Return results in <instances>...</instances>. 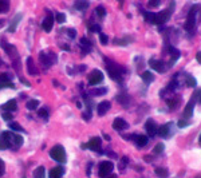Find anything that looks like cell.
I'll return each instance as SVG.
<instances>
[{"mask_svg":"<svg viewBox=\"0 0 201 178\" xmlns=\"http://www.w3.org/2000/svg\"><path fill=\"white\" fill-rule=\"evenodd\" d=\"M172 12L173 11H170V8L164 9V11H161L158 13L145 11V12H143V16H145L146 22L152 23V24H164V23H166L168 20H169L170 15H172Z\"/></svg>","mask_w":201,"mask_h":178,"instance_id":"6da1fadb","label":"cell"},{"mask_svg":"<svg viewBox=\"0 0 201 178\" xmlns=\"http://www.w3.org/2000/svg\"><path fill=\"white\" fill-rule=\"evenodd\" d=\"M107 65H106V68H107V71H109L110 74V78L114 79V80H122V72H125V70L123 68H121V67L118 65H115V63H111V62H109L107 60Z\"/></svg>","mask_w":201,"mask_h":178,"instance_id":"7a4b0ae2","label":"cell"},{"mask_svg":"<svg viewBox=\"0 0 201 178\" xmlns=\"http://www.w3.org/2000/svg\"><path fill=\"white\" fill-rule=\"evenodd\" d=\"M50 157H51L52 159L58 161V162H65L66 161V152L60 145H56L50 150Z\"/></svg>","mask_w":201,"mask_h":178,"instance_id":"3957f363","label":"cell"},{"mask_svg":"<svg viewBox=\"0 0 201 178\" xmlns=\"http://www.w3.org/2000/svg\"><path fill=\"white\" fill-rule=\"evenodd\" d=\"M113 169H114V165H113V162H110V161H103V162H100L99 167H98L99 177H102V178L109 177L110 174H111Z\"/></svg>","mask_w":201,"mask_h":178,"instance_id":"277c9868","label":"cell"},{"mask_svg":"<svg viewBox=\"0 0 201 178\" xmlns=\"http://www.w3.org/2000/svg\"><path fill=\"white\" fill-rule=\"evenodd\" d=\"M11 131H3L0 134V150H5L8 147H11V139H12Z\"/></svg>","mask_w":201,"mask_h":178,"instance_id":"5b68a950","label":"cell"},{"mask_svg":"<svg viewBox=\"0 0 201 178\" xmlns=\"http://www.w3.org/2000/svg\"><path fill=\"white\" fill-rule=\"evenodd\" d=\"M103 82V74L99 70H93L89 75V83L91 86H97Z\"/></svg>","mask_w":201,"mask_h":178,"instance_id":"8992f818","label":"cell"},{"mask_svg":"<svg viewBox=\"0 0 201 178\" xmlns=\"http://www.w3.org/2000/svg\"><path fill=\"white\" fill-rule=\"evenodd\" d=\"M40 62L44 65L46 68H48L51 65H54V63L56 62V56L55 55H52L51 52H42L40 54Z\"/></svg>","mask_w":201,"mask_h":178,"instance_id":"52a82bcc","label":"cell"},{"mask_svg":"<svg viewBox=\"0 0 201 178\" xmlns=\"http://www.w3.org/2000/svg\"><path fill=\"white\" fill-rule=\"evenodd\" d=\"M196 9H192L188 15V19H186V23H185V30L186 31H193L194 26H196Z\"/></svg>","mask_w":201,"mask_h":178,"instance_id":"ba28073f","label":"cell"},{"mask_svg":"<svg viewBox=\"0 0 201 178\" xmlns=\"http://www.w3.org/2000/svg\"><path fill=\"white\" fill-rule=\"evenodd\" d=\"M113 129L117 130V131H123V130L129 129V123L123 118H115L113 122Z\"/></svg>","mask_w":201,"mask_h":178,"instance_id":"9c48e42d","label":"cell"},{"mask_svg":"<svg viewBox=\"0 0 201 178\" xmlns=\"http://www.w3.org/2000/svg\"><path fill=\"white\" fill-rule=\"evenodd\" d=\"M145 129L147 134H149L150 137H154L157 133H158V126H157V123L154 122L153 119H147L146 123H145Z\"/></svg>","mask_w":201,"mask_h":178,"instance_id":"30bf717a","label":"cell"},{"mask_svg":"<svg viewBox=\"0 0 201 178\" xmlns=\"http://www.w3.org/2000/svg\"><path fill=\"white\" fill-rule=\"evenodd\" d=\"M52 26H54V16L51 15V12L47 9V18L43 20L42 27H43V30H44L46 32H50L52 30Z\"/></svg>","mask_w":201,"mask_h":178,"instance_id":"8fae6325","label":"cell"},{"mask_svg":"<svg viewBox=\"0 0 201 178\" xmlns=\"http://www.w3.org/2000/svg\"><path fill=\"white\" fill-rule=\"evenodd\" d=\"M110 107H111V103H110L109 100H102V102L97 106V113H98V115L102 117V115H105V114L109 111Z\"/></svg>","mask_w":201,"mask_h":178,"instance_id":"7c38bea8","label":"cell"},{"mask_svg":"<svg viewBox=\"0 0 201 178\" xmlns=\"http://www.w3.org/2000/svg\"><path fill=\"white\" fill-rule=\"evenodd\" d=\"M149 65L150 67H152L153 70H156L157 72H164L166 70V67H165V63L162 62V60H156V59H152L149 62Z\"/></svg>","mask_w":201,"mask_h":178,"instance_id":"4fadbf2b","label":"cell"},{"mask_svg":"<svg viewBox=\"0 0 201 178\" xmlns=\"http://www.w3.org/2000/svg\"><path fill=\"white\" fill-rule=\"evenodd\" d=\"M194 103H196V98H193L188 102V105H186V107H185V111H184V118L185 119H189L190 117L193 115V107H194Z\"/></svg>","mask_w":201,"mask_h":178,"instance_id":"5bb4252c","label":"cell"},{"mask_svg":"<svg viewBox=\"0 0 201 178\" xmlns=\"http://www.w3.org/2000/svg\"><path fill=\"white\" fill-rule=\"evenodd\" d=\"M100 143H102V141H100V138H98V137H95V138H93L91 141H90L89 143H87V147L89 149H91L94 150V152H97V150H99V147H100Z\"/></svg>","mask_w":201,"mask_h":178,"instance_id":"9a60e30c","label":"cell"},{"mask_svg":"<svg viewBox=\"0 0 201 178\" xmlns=\"http://www.w3.org/2000/svg\"><path fill=\"white\" fill-rule=\"evenodd\" d=\"M2 109H3V110H5V111H8V113L15 111V110L18 109V105H16V100H15V99L8 100V102L4 103V105L2 106Z\"/></svg>","mask_w":201,"mask_h":178,"instance_id":"2e32d148","label":"cell"},{"mask_svg":"<svg viewBox=\"0 0 201 178\" xmlns=\"http://www.w3.org/2000/svg\"><path fill=\"white\" fill-rule=\"evenodd\" d=\"M63 173H65L63 167L56 166V167H52V169L50 170L48 176H50V178H60V177H62V174H63Z\"/></svg>","mask_w":201,"mask_h":178,"instance_id":"e0dca14e","label":"cell"},{"mask_svg":"<svg viewBox=\"0 0 201 178\" xmlns=\"http://www.w3.org/2000/svg\"><path fill=\"white\" fill-rule=\"evenodd\" d=\"M23 145V139L22 137L16 135V134H12V139H11V147H13V149H18L19 146Z\"/></svg>","mask_w":201,"mask_h":178,"instance_id":"ac0fdd59","label":"cell"},{"mask_svg":"<svg viewBox=\"0 0 201 178\" xmlns=\"http://www.w3.org/2000/svg\"><path fill=\"white\" fill-rule=\"evenodd\" d=\"M170 127H172V123H165V125H162L161 127H158V133L161 137H168V134L170 131Z\"/></svg>","mask_w":201,"mask_h":178,"instance_id":"d6986e66","label":"cell"},{"mask_svg":"<svg viewBox=\"0 0 201 178\" xmlns=\"http://www.w3.org/2000/svg\"><path fill=\"white\" fill-rule=\"evenodd\" d=\"M20 19H22V15H20V13L15 15V18L12 19L11 26H9V28H8V32H15V30H16V27H18V24H19V20Z\"/></svg>","mask_w":201,"mask_h":178,"instance_id":"ffe728a7","label":"cell"},{"mask_svg":"<svg viewBox=\"0 0 201 178\" xmlns=\"http://www.w3.org/2000/svg\"><path fill=\"white\" fill-rule=\"evenodd\" d=\"M130 42H133V38L132 36H126V38H123V39H114V44H117V46H126V44H129Z\"/></svg>","mask_w":201,"mask_h":178,"instance_id":"44dd1931","label":"cell"},{"mask_svg":"<svg viewBox=\"0 0 201 178\" xmlns=\"http://www.w3.org/2000/svg\"><path fill=\"white\" fill-rule=\"evenodd\" d=\"M136 142H137V146L143 147L145 145H147L149 139H147L146 135H136Z\"/></svg>","mask_w":201,"mask_h":178,"instance_id":"7402d4cb","label":"cell"},{"mask_svg":"<svg viewBox=\"0 0 201 178\" xmlns=\"http://www.w3.org/2000/svg\"><path fill=\"white\" fill-rule=\"evenodd\" d=\"M169 51H170V56H172V59H170V66H173V63L180 58V51L178 50H176L174 47H170Z\"/></svg>","mask_w":201,"mask_h":178,"instance_id":"603a6c76","label":"cell"},{"mask_svg":"<svg viewBox=\"0 0 201 178\" xmlns=\"http://www.w3.org/2000/svg\"><path fill=\"white\" fill-rule=\"evenodd\" d=\"M178 105H180V98H177V96L168 100V106H169L170 110H176L178 107Z\"/></svg>","mask_w":201,"mask_h":178,"instance_id":"cb8c5ba5","label":"cell"},{"mask_svg":"<svg viewBox=\"0 0 201 178\" xmlns=\"http://www.w3.org/2000/svg\"><path fill=\"white\" fill-rule=\"evenodd\" d=\"M141 78H142V80L145 83H152L153 80H154V75L150 71H145V72H142V75H141Z\"/></svg>","mask_w":201,"mask_h":178,"instance_id":"d4e9b609","label":"cell"},{"mask_svg":"<svg viewBox=\"0 0 201 178\" xmlns=\"http://www.w3.org/2000/svg\"><path fill=\"white\" fill-rule=\"evenodd\" d=\"M44 167L43 166H39L35 169V172H34V178H44Z\"/></svg>","mask_w":201,"mask_h":178,"instance_id":"484cf974","label":"cell"},{"mask_svg":"<svg viewBox=\"0 0 201 178\" xmlns=\"http://www.w3.org/2000/svg\"><path fill=\"white\" fill-rule=\"evenodd\" d=\"M156 174H157V177H160V178H168V176H169V172H168L166 169H164V167H157V169H156Z\"/></svg>","mask_w":201,"mask_h":178,"instance_id":"4316f807","label":"cell"},{"mask_svg":"<svg viewBox=\"0 0 201 178\" xmlns=\"http://www.w3.org/2000/svg\"><path fill=\"white\" fill-rule=\"evenodd\" d=\"M27 65H28V72L30 74H38V70L35 68V66H34V62H32V58H28L27 59Z\"/></svg>","mask_w":201,"mask_h":178,"instance_id":"83f0119b","label":"cell"},{"mask_svg":"<svg viewBox=\"0 0 201 178\" xmlns=\"http://www.w3.org/2000/svg\"><path fill=\"white\" fill-rule=\"evenodd\" d=\"M38 106H39V102L36 99H31V100L27 102V109L28 110H36L38 109Z\"/></svg>","mask_w":201,"mask_h":178,"instance_id":"f1b7e54d","label":"cell"},{"mask_svg":"<svg viewBox=\"0 0 201 178\" xmlns=\"http://www.w3.org/2000/svg\"><path fill=\"white\" fill-rule=\"evenodd\" d=\"M9 8V4L8 2H5V0H0V13H4L8 11Z\"/></svg>","mask_w":201,"mask_h":178,"instance_id":"f546056e","label":"cell"},{"mask_svg":"<svg viewBox=\"0 0 201 178\" xmlns=\"http://www.w3.org/2000/svg\"><path fill=\"white\" fill-rule=\"evenodd\" d=\"M87 7H89V3L87 2H76L75 3V8H78L79 11H85Z\"/></svg>","mask_w":201,"mask_h":178,"instance_id":"4dcf8cb0","label":"cell"},{"mask_svg":"<svg viewBox=\"0 0 201 178\" xmlns=\"http://www.w3.org/2000/svg\"><path fill=\"white\" fill-rule=\"evenodd\" d=\"M186 86L188 87H196V79H194L192 75H189V74L186 75Z\"/></svg>","mask_w":201,"mask_h":178,"instance_id":"1f68e13d","label":"cell"},{"mask_svg":"<svg viewBox=\"0 0 201 178\" xmlns=\"http://www.w3.org/2000/svg\"><path fill=\"white\" fill-rule=\"evenodd\" d=\"M107 90L106 89H93L90 90V94L91 95H103V94H106Z\"/></svg>","mask_w":201,"mask_h":178,"instance_id":"d6a6232c","label":"cell"},{"mask_svg":"<svg viewBox=\"0 0 201 178\" xmlns=\"http://www.w3.org/2000/svg\"><path fill=\"white\" fill-rule=\"evenodd\" d=\"M164 149H165L164 143H157L156 147H154V150H153V153L154 154H162L164 153Z\"/></svg>","mask_w":201,"mask_h":178,"instance_id":"836d02e7","label":"cell"},{"mask_svg":"<svg viewBox=\"0 0 201 178\" xmlns=\"http://www.w3.org/2000/svg\"><path fill=\"white\" fill-rule=\"evenodd\" d=\"M9 129L15 130V131H24V130H23V127L20 126L19 123H16V122H11V123H9Z\"/></svg>","mask_w":201,"mask_h":178,"instance_id":"e575fe53","label":"cell"},{"mask_svg":"<svg viewBox=\"0 0 201 178\" xmlns=\"http://www.w3.org/2000/svg\"><path fill=\"white\" fill-rule=\"evenodd\" d=\"M3 82H11V75L7 72L2 74V75H0V83H3Z\"/></svg>","mask_w":201,"mask_h":178,"instance_id":"d590c367","label":"cell"},{"mask_svg":"<svg viewBox=\"0 0 201 178\" xmlns=\"http://www.w3.org/2000/svg\"><path fill=\"white\" fill-rule=\"evenodd\" d=\"M0 89H15L12 82H3L0 83Z\"/></svg>","mask_w":201,"mask_h":178,"instance_id":"8d00e7d4","label":"cell"},{"mask_svg":"<svg viewBox=\"0 0 201 178\" xmlns=\"http://www.w3.org/2000/svg\"><path fill=\"white\" fill-rule=\"evenodd\" d=\"M178 127L180 129H182V127H186V126H189L190 125V120H188V119H181V120H178Z\"/></svg>","mask_w":201,"mask_h":178,"instance_id":"74e56055","label":"cell"},{"mask_svg":"<svg viewBox=\"0 0 201 178\" xmlns=\"http://www.w3.org/2000/svg\"><path fill=\"white\" fill-rule=\"evenodd\" d=\"M56 22L59 23V24H62V23H65L66 22V16L63 15V13H56Z\"/></svg>","mask_w":201,"mask_h":178,"instance_id":"f35d334b","label":"cell"},{"mask_svg":"<svg viewBox=\"0 0 201 178\" xmlns=\"http://www.w3.org/2000/svg\"><path fill=\"white\" fill-rule=\"evenodd\" d=\"M38 114H39V117H42V118H44V119L48 118V111H47V109H40L38 111Z\"/></svg>","mask_w":201,"mask_h":178,"instance_id":"ab89813d","label":"cell"},{"mask_svg":"<svg viewBox=\"0 0 201 178\" xmlns=\"http://www.w3.org/2000/svg\"><path fill=\"white\" fill-rule=\"evenodd\" d=\"M99 40L102 44H107V42H109V38L105 35V33H99Z\"/></svg>","mask_w":201,"mask_h":178,"instance_id":"60d3db41","label":"cell"},{"mask_svg":"<svg viewBox=\"0 0 201 178\" xmlns=\"http://www.w3.org/2000/svg\"><path fill=\"white\" fill-rule=\"evenodd\" d=\"M89 30H90L91 32H99V31H100V27H99L98 24H91V26L89 27Z\"/></svg>","mask_w":201,"mask_h":178,"instance_id":"b9f144b4","label":"cell"},{"mask_svg":"<svg viewBox=\"0 0 201 178\" xmlns=\"http://www.w3.org/2000/svg\"><path fill=\"white\" fill-rule=\"evenodd\" d=\"M95 11H97V13H98L100 18H103V16H105V13H106V12H105V8H103V7H98V8H97Z\"/></svg>","mask_w":201,"mask_h":178,"instance_id":"7bdbcfd3","label":"cell"},{"mask_svg":"<svg viewBox=\"0 0 201 178\" xmlns=\"http://www.w3.org/2000/svg\"><path fill=\"white\" fill-rule=\"evenodd\" d=\"M3 119H4V120H11L12 119V114L8 113V111H4V113H3Z\"/></svg>","mask_w":201,"mask_h":178,"instance_id":"ee69618b","label":"cell"},{"mask_svg":"<svg viewBox=\"0 0 201 178\" xmlns=\"http://www.w3.org/2000/svg\"><path fill=\"white\" fill-rule=\"evenodd\" d=\"M67 35H69L71 39H74L76 36V31L75 30H72V28H70V30H67Z\"/></svg>","mask_w":201,"mask_h":178,"instance_id":"f6af8a7d","label":"cell"},{"mask_svg":"<svg viewBox=\"0 0 201 178\" xmlns=\"http://www.w3.org/2000/svg\"><path fill=\"white\" fill-rule=\"evenodd\" d=\"M4 170H5V165H4V162H3V159L0 158V177L4 174Z\"/></svg>","mask_w":201,"mask_h":178,"instance_id":"bcb514c9","label":"cell"},{"mask_svg":"<svg viewBox=\"0 0 201 178\" xmlns=\"http://www.w3.org/2000/svg\"><path fill=\"white\" fill-rule=\"evenodd\" d=\"M161 4L160 0H156V2H149V7L152 8V7H158Z\"/></svg>","mask_w":201,"mask_h":178,"instance_id":"7dc6e473","label":"cell"},{"mask_svg":"<svg viewBox=\"0 0 201 178\" xmlns=\"http://www.w3.org/2000/svg\"><path fill=\"white\" fill-rule=\"evenodd\" d=\"M194 98H196L197 100H199V102L201 103V90H199V91L196 92V95H194Z\"/></svg>","mask_w":201,"mask_h":178,"instance_id":"c3c4849f","label":"cell"},{"mask_svg":"<svg viewBox=\"0 0 201 178\" xmlns=\"http://www.w3.org/2000/svg\"><path fill=\"white\" fill-rule=\"evenodd\" d=\"M196 59H197V62L199 63H201V51L196 54Z\"/></svg>","mask_w":201,"mask_h":178,"instance_id":"681fc988","label":"cell"},{"mask_svg":"<svg viewBox=\"0 0 201 178\" xmlns=\"http://www.w3.org/2000/svg\"><path fill=\"white\" fill-rule=\"evenodd\" d=\"M4 23H5V20H0V28H2V27L4 26Z\"/></svg>","mask_w":201,"mask_h":178,"instance_id":"f907efd6","label":"cell"},{"mask_svg":"<svg viewBox=\"0 0 201 178\" xmlns=\"http://www.w3.org/2000/svg\"><path fill=\"white\" fill-rule=\"evenodd\" d=\"M106 178H117V176H114V174H110V176L106 177Z\"/></svg>","mask_w":201,"mask_h":178,"instance_id":"816d5d0a","label":"cell"},{"mask_svg":"<svg viewBox=\"0 0 201 178\" xmlns=\"http://www.w3.org/2000/svg\"><path fill=\"white\" fill-rule=\"evenodd\" d=\"M0 66H3V60L2 59H0Z\"/></svg>","mask_w":201,"mask_h":178,"instance_id":"f5cc1de1","label":"cell"},{"mask_svg":"<svg viewBox=\"0 0 201 178\" xmlns=\"http://www.w3.org/2000/svg\"><path fill=\"white\" fill-rule=\"evenodd\" d=\"M200 143H201V135H200Z\"/></svg>","mask_w":201,"mask_h":178,"instance_id":"db71d44e","label":"cell"}]
</instances>
